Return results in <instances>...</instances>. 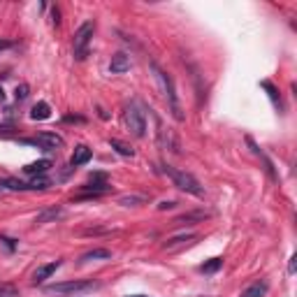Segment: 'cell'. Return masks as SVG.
Segmentation results:
<instances>
[{"label": "cell", "instance_id": "83f0119b", "mask_svg": "<svg viewBox=\"0 0 297 297\" xmlns=\"http://www.w3.org/2000/svg\"><path fill=\"white\" fill-rule=\"evenodd\" d=\"M91 181H107V174H102V172H93V174H91Z\"/></svg>", "mask_w": 297, "mask_h": 297}, {"label": "cell", "instance_id": "4dcf8cb0", "mask_svg": "<svg viewBox=\"0 0 297 297\" xmlns=\"http://www.w3.org/2000/svg\"><path fill=\"white\" fill-rule=\"evenodd\" d=\"M7 47H10V42H0V51H3V49H7Z\"/></svg>", "mask_w": 297, "mask_h": 297}, {"label": "cell", "instance_id": "d4e9b609", "mask_svg": "<svg viewBox=\"0 0 297 297\" xmlns=\"http://www.w3.org/2000/svg\"><path fill=\"white\" fill-rule=\"evenodd\" d=\"M0 297H17V288L14 286H0Z\"/></svg>", "mask_w": 297, "mask_h": 297}, {"label": "cell", "instance_id": "cb8c5ba5", "mask_svg": "<svg viewBox=\"0 0 297 297\" xmlns=\"http://www.w3.org/2000/svg\"><path fill=\"white\" fill-rule=\"evenodd\" d=\"M195 235H179V237H172V239H167L165 242V248H172V246H176L179 242H188V239H193Z\"/></svg>", "mask_w": 297, "mask_h": 297}, {"label": "cell", "instance_id": "3957f363", "mask_svg": "<svg viewBox=\"0 0 297 297\" xmlns=\"http://www.w3.org/2000/svg\"><path fill=\"white\" fill-rule=\"evenodd\" d=\"M123 121H126L128 130H130L135 137L142 139L144 135H146V116H144L142 107H139L137 102H130V105L126 107V112H123Z\"/></svg>", "mask_w": 297, "mask_h": 297}, {"label": "cell", "instance_id": "52a82bcc", "mask_svg": "<svg viewBox=\"0 0 297 297\" xmlns=\"http://www.w3.org/2000/svg\"><path fill=\"white\" fill-rule=\"evenodd\" d=\"M61 260H54V263H49V265H42V267H38V270L33 272V283L38 286V283H44V281L49 279L51 274H56V270L61 267Z\"/></svg>", "mask_w": 297, "mask_h": 297}, {"label": "cell", "instance_id": "5bb4252c", "mask_svg": "<svg viewBox=\"0 0 297 297\" xmlns=\"http://www.w3.org/2000/svg\"><path fill=\"white\" fill-rule=\"evenodd\" d=\"M82 263H91V260H112V251L109 248H93V251H88V253H84Z\"/></svg>", "mask_w": 297, "mask_h": 297}, {"label": "cell", "instance_id": "ffe728a7", "mask_svg": "<svg viewBox=\"0 0 297 297\" xmlns=\"http://www.w3.org/2000/svg\"><path fill=\"white\" fill-rule=\"evenodd\" d=\"M260 86H263L265 91H270V98H272V102H274L276 107H281V98H279V91H276V86H272L270 82H260Z\"/></svg>", "mask_w": 297, "mask_h": 297}, {"label": "cell", "instance_id": "8992f818", "mask_svg": "<svg viewBox=\"0 0 297 297\" xmlns=\"http://www.w3.org/2000/svg\"><path fill=\"white\" fill-rule=\"evenodd\" d=\"M21 144L26 146H38V148H44V151H51V148H61L65 144V139L56 132H40L38 137H26V139H19Z\"/></svg>", "mask_w": 297, "mask_h": 297}, {"label": "cell", "instance_id": "d6a6232c", "mask_svg": "<svg viewBox=\"0 0 297 297\" xmlns=\"http://www.w3.org/2000/svg\"><path fill=\"white\" fill-rule=\"evenodd\" d=\"M128 297H146V295H128Z\"/></svg>", "mask_w": 297, "mask_h": 297}, {"label": "cell", "instance_id": "7a4b0ae2", "mask_svg": "<svg viewBox=\"0 0 297 297\" xmlns=\"http://www.w3.org/2000/svg\"><path fill=\"white\" fill-rule=\"evenodd\" d=\"M93 33H95L93 21H86L77 28V33H75V38H72V51H75V58H77V61H84V58L88 56V47H91Z\"/></svg>", "mask_w": 297, "mask_h": 297}, {"label": "cell", "instance_id": "4316f807", "mask_svg": "<svg viewBox=\"0 0 297 297\" xmlns=\"http://www.w3.org/2000/svg\"><path fill=\"white\" fill-rule=\"evenodd\" d=\"M172 207H176V202H174V200H165V202H160V204H158V209H160V211L172 209Z\"/></svg>", "mask_w": 297, "mask_h": 297}, {"label": "cell", "instance_id": "1f68e13d", "mask_svg": "<svg viewBox=\"0 0 297 297\" xmlns=\"http://www.w3.org/2000/svg\"><path fill=\"white\" fill-rule=\"evenodd\" d=\"M5 100V91H3V86H0V102Z\"/></svg>", "mask_w": 297, "mask_h": 297}, {"label": "cell", "instance_id": "5b68a950", "mask_svg": "<svg viewBox=\"0 0 297 297\" xmlns=\"http://www.w3.org/2000/svg\"><path fill=\"white\" fill-rule=\"evenodd\" d=\"M151 70L156 72V77H158V82L163 84V91H165V98H167V102H170V107H172V112H174V116L181 121L183 119V114H181V109H179V102H176V93H174V84H172V79L167 77L165 72L160 70L156 63H151Z\"/></svg>", "mask_w": 297, "mask_h": 297}, {"label": "cell", "instance_id": "4fadbf2b", "mask_svg": "<svg viewBox=\"0 0 297 297\" xmlns=\"http://www.w3.org/2000/svg\"><path fill=\"white\" fill-rule=\"evenodd\" d=\"M51 116V107L47 105V102H38V105H33V109H30V119L33 121H47Z\"/></svg>", "mask_w": 297, "mask_h": 297}, {"label": "cell", "instance_id": "484cf974", "mask_svg": "<svg viewBox=\"0 0 297 297\" xmlns=\"http://www.w3.org/2000/svg\"><path fill=\"white\" fill-rule=\"evenodd\" d=\"M0 242L5 244L7 251H14V248H17V239H10V237H0Z\"/></svg>", "mask_w": 297, "mask_h": 297}, {"label": "cell", "instance_id": "2e32d148", "mask_svg": "<svg viewBox=\"0 0 297 297\" xmlns=\"http://www.w3.org/2000/svg\"><path fill=\"white\" fill-rule=\"evenodd\" d=\"M82 191H86V193H93V198L95 195H100V193H107V191H112V186L107 181H88L86 186H82Z\"/></svg>", "mask_w": 297, "mask_h": 297}, {"label": "cell", "instance_id": "6da1fadb", "mask_svg": "<svg viewBox=\"0 0 297 297\" xmlns=\"http://www.w3.org/2000/svg\"><path fill=\"white\" fill-rule=\"evenodd\" d=\"M163 172H165V174L172 179V183H174L176 188H181L183 193H191V195H198V198L204 193V188L200 186V181L191 174V172L176 170V167H172V165H163Z\"/></svg>", "mask_w": 297, "mask_h": 297}, {"label": "cell", "instance_id": "7c38bea8", "mask_svg": "<svg viewBox=\"0 0 297 297\" xmlns=\"http://www.w3.org/2000/svg\"><path fill=\"white\" fill-rule=\"evenodd\" d=\"M51 167V160H35V163H28L26 167H23V172L26 174H35V176H42L44 172Z\"/></svg>", "mask_w": 297, "mask_h": 297}, {"label": "cell", "instance_id": "9c48e42d", "mask_svg": "<svg viewBox=\"0 0 297 297\" xmlns=\"http://www.w3.org/2000/svg\"><path fill=\"white\" fill-rule=\"evenodd\" d=\"M130 70V56L126 54H114L109 63V72L112 75H123V72Z\"/></svg>", "mask_w": 297, "mask_h": 297}, {"label": "cell", "instance_id": "9a60e30c", "mask_svg": "<svg viewBox=\"0 0 297 297\" xmlns=\"http://www.w3.org/2000/svg\"><path fill=\"white\" fill-rule=\"evenodd\" d=\"M109 146L114 148L116 154H121V156H126V158H132L135 156V148L130 146V144H126V142H121V139H109Z\"/></svg>", "mask_w": 297, "mask_h": 297}, {"label": "cell", "instance_id": "44dd1931", "mask_svg": "<svg viewBox=\"0 0 297 297\" xmlns=\"http://www.w3.org/2000/svg\"><path fill=\"white\" fill-rule=\"evenodd\" d=\"M28 188H33V191H44V188H49V179L47 176H35L33 181L28 183Z\"/></svg>", "mask_w": 297, "mask_h": 297}, {"label": "cell", "instance_id": "603a6c76", "mask_svg": "<svg viewBox=\"0 0 297 297\" xmlns=\"http://www.w3.org/2000/svg\"><path fill=\"white\" fill-rule=\"evenodd\" d=\"M28 95H30V88H28V84H19L17 88H14V98L21 102V100H26Z\"/></svg>", "mask_w": 297, "mask_h": 297}, {"label": "cell", "instance_id": "ac0fdd59", "mask_svg": "<svg viewBox=\"0 0 297 297\" xmlns=\"http://www.w3.org/2000/svg\"><path fill=\"white\" fill-rule=\"evenodd\" d=\"M220 267H223V258H211L204 265H200V272H202V274H214V272H218Z\"/></svg>", "mask_w": 297, "mask_h": 297}, {"label": "cell", "instance_id": "277c9868", "mask_svg": "<svg viewBox=\"0 0 297 297\" xmlns=\"http://www.w3.org/2000/svg\"><path fill=\"white\" fill-rule=\"evenodd\" d=\"M98 286H100L98 281H82V279H75V281H63V283H54V286H47V292H49V295H77V292L93 290V288H98Z\"/></svg>", "mask_w": 297, "mask_h": 297}, {"label": "cell", "instance_id": "f546056e", "mask_svg": "<svg viewBox=\"0 0 297 297\" xmlns=\"http://www.w3.org/2000/svg\"><path fill=\"white\" fill-rule=\"evenodd\" d=\"M288 272H290V274H295V255L290 258V265H288Z\"/></svg>", "mask_w": 297, "mask_h": 297}, {"label": "cell", "instance_id": "ba28073f", "mask_svg": "<svg viewBox=\"0 0 297 297\" xmlns=\"http://www.w3.org/2000/svg\"><path fill=\"white\" fill-rule=\"evenodd\" d=\"M93 158V151L86 146V144H79V146H75V151H72V158H70V165L72 167H79V165H86L88 160Z\"/></svg>", "mask_w": 297, "mask_h": 297}, {"label": "cell", "instance_id": "30bf717a", "mask_svg": "<svg viewBox=\"0 0 297 297\" xmlns=\"http://www.w3.org/2000/svg\"><path fill=\"white\" fill-rule=\"evenodd\" d=\"M63 216V209L61 207H51V209H44L42 214H38V218H35V226H44V223H51V220L61 218Z\"/></svg>", "mask_w": 297, "mask_h": 297}, {"label": "cell", "instance_id": "8fae6325", "mask_svg": "<svg viewBox=\"0 0 297 297\" xmlns=\"http://www.w3.org/2000/svg\"><path fill=\"white\" fill-rule=\"evenodd\" d=\"M270 290V283L267 281H255L253 286H248L246 290L242 292V297H265Z\"/></svg>", "mask_w": 297, "mask_h": 297}, {"label": "cell", "instance_id": "e0dca14e", "mask_svg": "<svg viewBox=\"0 0 297 297\" xmlns=\"http://www.w3.org/2000/svg\"><path fill=\"white\" fill-rule=\"evenodd\" d=\"M209 218L207 211H188V214H181L179 218H174V223H191V220H204Z\"/></svg>", "mask_w": 297, "mask_h": 297}, {"label": "cell", "instance_id": "7402d4cb", "mask_svg": "<svg viewBox=\"0 0 297 297\" xmlns=\"http://www.w3.org/2000/svg\"><path fill=\"white\" fill-rule=\"evenodd\" d=\"M146 200L144 198H137V195H128V198H121L119 200V204H123V207H135V204H144Z\"/></svg>", "mask_w": 297, "mask_h": 297}, {"label": "cell", "instance_id": "f1b7e54d", "mask_svg": "<svg viewBox=\"0 0 297 297\" xmlns=\"http://www.w3.org/2000/svg\"><path fill=\"white\" fill-rule=\"evenodd\" d=\"M51 17H54V23H56V26L61 23V19H58V17H61V12H58V7H51Z\"/></svg>", "mask_w": 297, "mask_h": 297}, {"label": "cell", "instance_id": "d6986e66", "mask_svg": "<svg viewBox=\"0 0 297 297\" xmlns=\"http://www.w3.org/2000/svg\"><path fill=\"white\" fill-rule=\"evenodd\" d=\"M0 186L7 188V191H28V183L19 181V179H12V176H7V179H0Z\"/></svg>", "mask_w": 297, "mask_h": 297}]
</instances>
